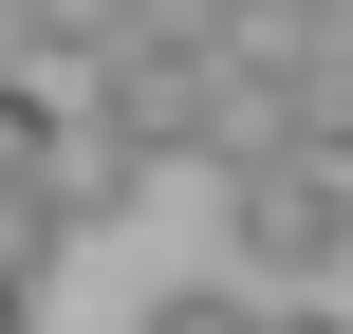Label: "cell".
Masks as SVG:
<instances>
[{"label":"cell","instance_id":"cell-6","mask_svg":"<svg viewBox=\"0 0 353 334\" xmlns=\"http://www.w3.org/2000/svg\"><path fill=\"white\" fill-rule=\"evenodd\" d=\"M261 334H353V316H335V279H298V298H261Z\"/></svg>","mask_w":353,"mask_h":334},{"label":"cell","instance_id":"cell-4","mask_svg":"<svg viewBox=\"0 0 353 334\" xmlns=\"http://www.w3.org/2000/svg\"><path fill=\"white\" fill-rule=\"evenodd\" d=\"M130 334H261V279H168Z\"/></svg>","mask_w":353,"mask_h":334},{"label":"cell","instance_id":"cell-1","mask_svg":"<svg viewBox=\"0 0 353 334\" xmlns=\"http://www.w3.org/2000/svg\"><path fill=\"white\" fill-rule=\"evenodd\" d=\"M223 242H242L261 298L335 279V260H353V167H335V149H242V167H223Z\"/></svg>","mask_w":353,"mask_h":334},{"label":"cell","instance_id":"cell-5","mask_svg":"<svg viewBox=\"0 0 353 334\" xmlns=\"http://www.w3.org/2000/svg\"><path fill=\"white\" fill-rule=\"evenodd\" d=\"M0 93H74V56H56V0H0Z\"/></svg>","mask_w":353,"mask_h":334},{"label":"cell","instance_id":"cell-2","mask_svg":"<svg viewBox=\"0 0 353 334\" xmlns=\"http://www.w3.org/2000/svg\"><path fill=\"white\" fill-rule=\"evenodd\" d=\"M205 56H223V37H168V19H112V37L74 56V74H93V112H112V130H130L149 167H205Z\"/></svg>","mask_w":353,"mask_h":334},{"label":"cell","instance_id":"cell-7","mask_svg":"<svg viewBox=\"0 0 353 334\" xmlns=\"http://www.w3.org/2000/svg\"><path fill=\"white\" fill-rule=\"evenodd\" d=\"M0 334H37V279H19V260H0Z\"/></svg>","mask_w":353,"mask_h":334},{"label":"cell","instance_id":"cell-3","mask_svg":"<svg viewBox=\"0 0 353 334\" xmlns=\"http://www.w3.org/2000/svg\"><path fill=\"white\" fill-rule=\"evenodd\" d=\"M19 205H37V242H93V223H130L149 205V149L112 130V112H37V149H19Z\"/></svg>","mask_w":353,"mask_h":334}]
</instances>
